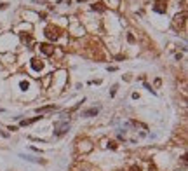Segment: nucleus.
I'll return each instance as SVG.
<instances>
[{"mask_svg": "<svg viewBox=\"0 0 188 171\" xmlns=\"http://www.w3.org/2000/svg\"><path fill=\"white\" fill-rule=\"evenodd\" d=\"M40 51L45 54V56H51V54H54V45H51V44H40L38 45Z\"/></svg>", "mask_w": 188, "mask_h": 171, "instance_id": "39448f33", "label": "nucleus"}, {"mask_svg": "<svg viewBox=\"0 0 188 171\" xmlns=\"http://www.w3.org/2000/svg\"><path fill=\"white\" fill-rule=\"evenodd\" d=\"M92 9H94V11H97V12H104V11H106V7H104L103 2H96V4L92 5Z\"/></svg>", "mask_w": 188, "mask_h": 171, "instance_id": "6e6552de", "label": "nucleus"}, {"mask_svg": "<svg viewBox=\"0 0 188 171\" xmlns=\"http://www.w3.org/2000/svg\"><path fill=\"white\" fill-rule=\"evenodd\" d=\"M108 145H110L111 149H117V143H115V142H110V143H108Z\"/></svg>", "mask_w": 188, "mask_h": 171, "instance_id": "9b49d317", "label": "nucleus"}, {"mask_svg": "<svg viewBox=\"0 0 188 171\" xmlns=\"http://www.w3.org/2000/svg\"><path fill=\"white\" fill-rule=\"evenodd\" d=\"M31 68H33V70H42V68H44V63H42L40 59H31Z\"/></svg>", "mask_w": 188, "mask_h": 171, "instance_id": "423d86ee", "label": "nucleus"}, {"mask_svg": "<svg viewBox=\"0 0 188 171\" xmlns=\"http://www.w3.org/2000/svg\"><path fill=\"white\" fill-rule=\"evenodd\" d=\"M185 19H186V14H185V12L180 14V16H176V18H174V28H183V26H185Z\"/></svg>", "mask_w": 188, "mask_h": 171, "instance_id": "20e7f679", "label": "nucleus"}, {"mask_svg": "<svg viewBox=\"0 0 188 171\" xmlns=\"http://www.w3.org/2000/svg\"><path fill=\"white\" fill-rule=\"evenodd\" d=\"M97 112H99V108H89V110H85V112H82V115L84 117H91V115H96Z\"/></svg>", "mask_w": 188, "mask_h": 171, "instance_id": "1a4fd4ad", "label": "nucleus"}, {"mask_svg": "<svg viewBox=\"0 0 188 171\" xmlns=\"http://www.w3.org/2000/svg\"><path fill=\"white\" fill-rule=\"evenodd\" d=\"M166 9H167L166 0H155V5H153V11H155V12L164 14V12H166Z\"/></svg>", "mask_w": 188, "mask_h": 171, "instance_id": "7ed1b4c3", "label": "nucleus"}, {"mask_svg": "<svg viewBox=\"0 0 188 171\" xmlns=\"http://www.w3.org/2000/svg\"><path fill=\"white\" fill-rule=\"evenodd\" d=\"M70 129V124L68 122H64V121H59V122H56L54 124V135L56 136H63L66 131Z\"/></svg>", "mask_w": 188, "mask_h": 171, "instance_id": "f257e3e1", "label": "nucleus"}, {"mask_svg": "<svg viewBox=\"0 0 188 171\" xmlns=\"http://www.w3.org/2000/svg\"><path fill=\"white\" fill-rule=\"evenodd\" d=\"M129 171H141V168H139V166H131V169Z\"/></svg>", "mask_w": 188, "mask_h": 171, "instance_id": "9d476101", "label": "nucleus"}, {"mask_svg": "<svg viewBox=\"0 0 188 171\" xmlns=\"http://www.w3.org/2000/svg\"><path fill=\"white\" fill-rule=\"evenodd\" d=\"M45 37H47L49 40H58V39H59V28H56V26H47V28H45Z\"/></svg>", "mask_w": 188, "mask_h": 171, "instance_id": "f03ea898", "label": "nucleus"}, {"mask_svg": "<svg viewBox=\"0 0 188 171\" xmlns=\"http://www.w3.org/2000/svg\"><path fill=\"white\" fill-rule=\"evenodd\" d=\"M52 110H56V105H49V107L37 108V114H45V112H52Z\"/></svg>", "mask_w": 188, "mask_h": 171, "instance_id": "0eeeda50", "label": "nucleus"}]
</instances>
